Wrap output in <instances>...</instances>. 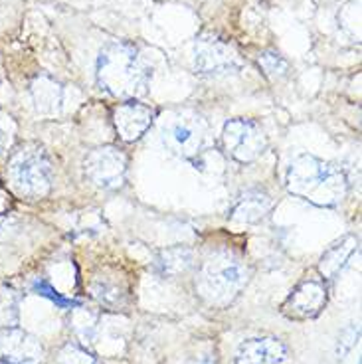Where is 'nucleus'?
I'll list each match as a JSON object with an SVG mask.
<instances>
[{
    "label": "nucleus",
    "instance_id": "nucleus-1",
    "mask_svg": "<svg viewBox=\"0 0 362 364\" xmlns=\"http://www.w3.org/2000/svg\"><path fill=\"white\" fill-rule=\"evenodd\" d=\"M285 184L293 196L323 208L341 204L348 191L343 168L313 155H299L289 164Z\"/></svg>",
    "mask_w": 362,
    "mask_h": 364
},
{
    "label": "nucleus",
    "instance_id": "nucleus-2",
    "mask_svg": "<svg viewBox=\"0 0 362 364\" xmlns=\"http://www.w3.org/2000/svg\"><path fill=\"white\" fill-rule=\"evenodd\" d=\"M149 75L137 50L129 44H109L97 58V83L117 100H135L147 91Z\"/></svg>",
    "mask_w": 362,
    "mask_h": 364
},
{
    "label": "nucleus",
    "instance_id": "nucleus-3",
    "mask_svg": "<svg viewBox=\"0 0 362 364\" xmlns=\"http://www.w3.org/2000/svg\"><path fill=\"white\" fill-rule=\"evenodd\" d=\"M250 279L242 259L232 255H216L202 265L198 275V293L212 305H226L244 289Z\"/></svg>",
    "mask_w": 362,
    "mask_h": 364
},
{
    "label": "nucleus",
    "instance_id": "nucleus-4",
    "mask_svg": "<svg viewBox=\"0 0 362 364\" xmlns=\"http://www.w3.org/2000/svg\"><path fill=\"white\" fill-rule=\"evenodd\" d=\"M9 178L22 196L42 198L52 188V163L42 149H22L10 159Z\"/></svg>",
    "mask_w": 362,
    "mask_h": 364
},
{
    "label": "nucleus",
    "instance_id": "nucleus-5",
    "mask_svg": "<svg viewBox=\"0 0 362 364\" xmlns=\"http://www.w3.org/2000/svg\"><path fill=\"white\" fill-rule=\"evenodd\" d=\"M222 146L238 163H254L265 151L267 139L252 119H232L222 131Z\"/></svg>",
    "mask_w": 362,
    "mask_h": 364
},
{
    "label": "nucleus",
    "instance_id": "nucleus-6",
    "mask_svg": "<svg viewBox=\"0 0 362 364\" xmlns=\"http://www.w3.org/2000/svg\"><path fill=\"white\" fill-rule=\"evenodd\" d=\"M83 173L95 186L103 191H115L125 182L127 156L117 146L107 145L93 149L83 161Z\"/></svg>",
    "mask_w": 362,
    "mask_h": 364
},
{
    "label": "nucleus",
    "instance_id": "nucleus-7",
    "mask_svg": "<svg viewBox=\"0 0 362 364\" xmlns=\"http://www.w3.org/2000/svg\"><path fill=\"white\" fill-rule=\"evenodd\" d=\"M164 145L182 159H192L202 153L206 141V129L200 119L181 117L171 121L163 131Z\"/></svg>",
    "mask_w": 362,
    "mask_h": 364
},
{
    "label": "nucleus",
    "instance_id": "nucleus-8",
    "mask_svg": "<svg viewBox=\"0 0 362 364\" xmlns=\"http://www.w3.org/2000/svg\"><path fill=\"white\" fill-rule=\"evenodd\" d=\"M44 348L36 337L22 328L0 331V363L2 364H42Z\"/></svg>",
    "mask_w": 362,
    "mask_h": 364
},
{
    "label": "nucleus",
    "instance_id": "nucleus-9",
    "mask_svg": "<svg viewBox=\"0 0 362 364\" xmlns=\"http://www.w3.org/2000/svg\"><path fill=\"white\" fill-rule=\"evenodd\" d=\"M196 70L202 75H228L240 70L235 52L218 38H202L196 44Z\"/></svg>",
    "mask_w": 362,
    "mask_h": 364
},
{
    "label": "nucleus",
    "instance_id": "nucleus-10",
    "mask_svg": "<svg viewBox=\"0 0 362 364\" xmlns=\"http://www.w3.org/2000/svg\"><path fill=\"white\" fill-rule=\"evenodd\" d=\"M325 303V285L315 279H307V282L299 283L287 301L283 303V313L291 318H311L321 313Z\"/></svg>",
    "mask_w": 362,
    "mask_h": 364
},
{
    "label": "nucleus",
    "instance_id": "nucleus-11",
    "mask_svg": "<svg viewBox=\"0 0 362 364\" xmlns=\"http://www.w3.org/2000/svg\"><path fill=\"white\" fill-rule=\"evenodd\" d=\"M153 119L154 113L151 107H147L135 100H129L127 103L119 105L115 109L113 125L125 143H133L139 136L145 135L147 129L153 125Z\"/></svg>",
    "mask_w": 362,
    "mask_h": 364
},
{
    "label": "nucleus",
    "instance_id": "nucleus-12",
    "mask_svg": "<svg viewBox=\"0 0 362 364\" xmlns=\"http://www.w3.org/2000/svg\"><path fill=\"white\" fill-rule=\"evenodd\" d=\"M285 360L287 348L272 337L244 341L235 355V364H285Z\"/></svg>",
    "mask_w": 362,
    "mask_h": 364
},
{
    "label": "nucleus",
    "instance_id": "nucleus-13",
    "mask_svg": "<svg viewBox=\"0 0 362 364\" xmlns=\"http://www.w3.org/2000/svg\"><path fill=\"white\" fill-rule=\"evenodd\" d=\"M272 206L270 194L262 191H247L235 198L234 206L230 210V218L240 224H257L270 214Z\"/></svg>",
    "mask_w": 362,
    "mask_h": 364
},
{
    "label": "nucleus",
    "instance_id": "nucleus-14",
    "mask_svg": "<svg viewBox=\"0 0 362 364\" xmlns=\"http://www.w3.org/2000/svg\"><path fill=\"white\" fill-rule=\"evenodd\" d=\"M354 252H358V237L346 236L341 242H336L335 246L329 247L325 255L321 257L319 272L325 275V279H333L336 273L348 264V259L353 257Z\"/></svg>",
    "mask_w": 362,
    "mask_h": 364
},
{
    "label": "nucleus",
    "instance_id": "nucleus-15",
    "mask_svg": "<svg viewBox=\"0 0 362 364\" xmlns=\"http://www.w3.org/2000/svg\"><path fill=\"white\" fill-rule=\"evenodd\" d=\"M194 265V252L191 247H169L154 259V269L161 275H179Z\"/></svg>",
    "mask_w": 362,
    "mask_h": 364
},
{
    "label": "nucleus",
    "instance_id": "nucleus-16",
    "mask_svg": "<svg viewBox=\"0 0 362 364\" xmlns=\"http://www.w3.org/2000/svg\"><path fill=\"white\" fill-rule=\"evenodd\" d=\"M91 293L101 305L111 309L123 307L129 297L127 285L123 283V279H109V277H95L91 283Z\"/></svg>",
    "mask_w": 362,
    "mask_h": 364
},
{
    "label": "nucleus",
    "instance_id": "nucleus-17",
    "mask_svg": "<svg viewBox=\"0 0 362 364\" xmlns=\"http://www.w3.org/2000/svg\"><path fill=\"white\" fill-rule=\"evenodd\" d=\"M260 65L270 77H281L289 68L280 54H273V52H265V54L260 55Z\"/></svg>",
    "mask_w": 362,
    "mask_h": 364
},
{
    "label": "nucleus",
    "instance_id": "nucleus-18",
    "mask_svg": "<svg viewBox=\"0 0 362 364\" xmlns=\"http://www.w3.org/2000/svg\"><path fill=\"white\" fill-rule=\"evenodd\" d=\"M60 364H100L90 353L75 345H68L60 355Z\"/></svg>",
    "mask_w": 362,
    "mask_h": 364
},
{
    "label": "nucleus",
    "instance_id": "nucleus-19",
    "mask_svg": "<svg viewBox=\"0 0 362 364\" xmlns=\"http://www.w3.org/2000/svg\"><path fill=\"white\" fill-rule=\"evenodd\" d=\"M34 287H36V291L40 293V295H44V297H50L52 301H55L60 307H70V305H73V301H68L64 299L62 295H58V291H54L48 283L44 282H36L34 283Z\"/></svg>",
    "mask_w": 362,
    "mask_h": 364
},
{
    "label": "nucleus",
    "instance_id": "nucleus-20",
    "mask_svg": "<svg viewBox=\"0 0 362 364\" xmlns=\"http://www.w3.org/2000/svg\"><path fill=\"white\" fill-rule=\"evenodd\" d=\"M356 338H358V328H354V327L346 328V331H344V333H343V341L339 338V341H341V343H339V346L344 345L343 348L339 350V356L346 355V353H348V350L353 348L354 341H356Z\"/></svg>",
    "mask_w": 362,
    "mask_h": 364
},
{
    "label": "nucleus",
    "instance_id": "nucleus-21",
    "mask_svg": "<svg viewBox=\"0 0 362 364\" xmlns=\"http://www.w3.org/2000/svg\"><path fill=\"white\" fill-rule=\"evenodd\" d=\"M188 364H214V363H210V360H194V363H188Z\"/></svg>",
    "mask_w": 362,
    "mask_h": 364
}]
</instances>
